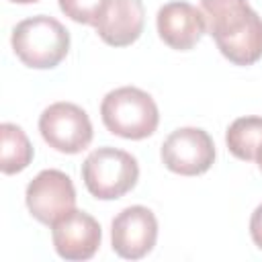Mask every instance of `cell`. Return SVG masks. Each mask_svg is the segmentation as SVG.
<instances>
[{
	"label": "cell",
	"instance_id": "cell-1",
	"mask_svg": "<svg viewBox=\"0 0 262 262\" xmlns=\"http://www.w3.org/2000/svg\"><path fill=\"white\" fill-rule=\"evenodd\" d=\"M205 27L223 57L252 66L262 57V18L248 0H201Z\"/></svg>",
	"mask_w": 262,
	"mask_h": 262
},
{
	"label": "cell",
	"instance_id": "cell-2",
	"mask_svg": "<svg viewBox=\"0 0 262 262\" xmlns=\"http://www.w3.org/2000/svg\"><path fill=\"white\" fill-rule=\"evenodd\" d=\"M12 49L16 57L35 70L55 68L70 51V33L53 16L37 14L20 20L12 31Z\"/></svg>",
	"mask_w": 262,
	"mask_h": 262
},
{
	"label": "cell",
	"instance_id": "cell-3",
	"mask_svg": "<svg viewBox=\"0 0 262 262\" xmlns=\"http://www.w3.org/2000/svg\"><path fill=\"white\" fill-rule=\"evenodd\" d=\"M100 117L113 135L125 139H145L160 123L156 100L135 86L111 90L100 102Z\"/></svg>",
	"mask_w": 262,
	"mask_h": 262
},
{
	"label": "cell",
	"instance_id": "cell-4",
	"mask_svg": "<svg viewBox=\"0 0 262 262\" xmlns=\"http://www.w3.org/2000/svg\"><path fill=\"white\" fill-rule=\"evenodd\" d=\"M139 178L137 160L117 147H98L82 164V180L88 192L100 201H113L127 194Z\"/></svg>",
	"mask_w": 262,
	"mask_h": 262
},
{
	"label": "cell",
	"instance_id": "cell-5",
	"mask_svg": "<svg viewBox=\"0 0 262 262\" xmlns=\"http://www.w3.org/2000/svg\"><path fill=\"white\" fill-rule=\"evenodd\" d=\"M41 137L61 154H80L92 141V123L86 111L74 102H53L39 117Z\"/></svg>",
	"mask_w": 262,
	"mask_h": 262
},
{
	"label": "cell",
	"instance_id": "cell-6",
	"mask_svg": "<svg viewBox=\"0 0 262 262\" xmlns=\"http://www.w3.org/2000/svg\"><path fill=\"white\" fill-rule=\"evenodd\" d=\"M164 166L182 176L205 174L215 162V145L211 135L199 127H180L162 143Z\"/></svg>",
	"mask_w": 262,
	"mask_h": 262
},
{
	"label": "cell",
	"instance_id": "cell-7",
	"mask_svg": "<svg viewBox=\"0 0 262 262\" xmlns=\"http://www.w3.org/2000/svg\"><path fill=\"white\" fill-rule=\"evenodd\" d=\"M25 201L27 209L37 221L53 225L57 219L76 209V188L66 172L49 168L39 172L29 182Z\"/></svg>",
	"mask_w": 262,
	"mask_h": 262
},
{
	"label": "cell",
	"instance_id": "cell-8",
	"mask_svg": "<svg viewBox=\"0 0 262 262\" xmlns=\"http://www.w3.org/2000/svg\"><path fill=\"white\" fill-rule=\"evenodd\" d=\"M158 239V219L143 207L133 205L123 209L111 223L113 250L127 260H139L147 256Z\"/></svg>",
	"mask_w": 262,
	"mask_h": 262
},
{
	"label": "cell",
	"instance_id": "cell-9",
	"mask_svg": "<svg viewBox=\"0 0 262 262\" xmlns=\"http://www.w3.org/2000/svg\"><path fill=\"white\" fill-rule=\"evenodd\" d=\"M51 239L63 260H88L96 254L102 231L92 215L72 209L51 225Z\"/></svg>",
	"mask_w": 262,
	"mask_h": 262
},
{
	"label": "cell",
	"instance_id": "cell-10",
	"mask_svg": "<svg viewBox=\"0 0 262 262\" xmlns=\"http://www.w3.org/2000/svg\"><path fill=\"white\" fill-rule=\"evenodd\" d=\"M145 25V8L141 0H104L96 20L98 37L113 47L135 43Z\"/></svg>",
	"mask_w": 262,
	"mask_h": 262
},
{
	"label": "cell",
	"instance_id": "cell-11",
	"mask_svg": "<svg viewBox=\"0 0 262 262\" xmlns=\"http://www.w3.org/2000/svg\"><path fill=\"white\" fill-rule=\"evenodd\" d=\"M156 25H158L160 39L176 51L192 49L207 29L201 8L182 0L164 4L158 10Z\"/></svg>",
	"mask_w": 262,
	"mask_h": 262
},
{
	"label": "cell",
	"instance_id": "cell-12",
	"mask_svg": "<svg viewBox=\"0 0 262 262\" xmlns=\"http://www.w3.org/2000/svg\"><path fill=\"white\" fill-rule=\"evenodd\" d=\"M227 149L246 162L256 160L262 149V117H239L235 119L225 133Z\"/></svg>",
	"mask_w": 262,
	"mask_h": 262
},
{
	"label": "cell",
	"instance_id": "cell-13",
	"mask_svg": "<svg viewBox=\"0 0 262 262\" xmlns=\"http://www.w3.org/2000/svg\"><path fill=\"white\" fill-rule=\"evenodd\" d=\"M0 139H2L0 170L4 174L23 172L33 160V145H31L27 133L14 123H2Z\"/></svg>",
	"mask_w": 262,
	"mask_h": 262
},
{
	"label": "cell",
	"instance_id": "cell-14",
	"mask_svg": "<svg viewBox=\"0 0 262 262\" xmlns=\"http://www.w3.org/2000/svg\"><path fill=\"white\" fill-rule=\"evenodd\" d=\"M66 16L82 25H96L104 0H57Z\"/></svg>",
	"mask_w": 262,
	"mask_h": 262
},
{
	"label": "cell",
	"instance_id": "cell-15",
	"mask_svg": "<svg viewBox=\"0 0 262 262\" xmlns=\"http://www.w3.org/2000/svg\"><path fill=\"white\" fill-rule=\"evenodd\" d=\"M250 235L254 239V244L262 250V205H258L252 213V219H250Z\"/></svg>",
	"mask_w": 262,
	"mask_h": 262
},
{
	"label": "cell",
	"instance_id": "cell-16",
	"mask_svg": "<svg viewBox=\"0 0 262 262\" xmlns=\"http://www.w3.org/2000/svg\"><path fill=\"white\" fill-rule=\"evenodd\" d=\"M10 2H16V4H35L39 0H10Z\"/></svg>",
	"mask_w": 262,
	"mask_h": 262
},
{
	"label": "cell",
	"instance_id": "cell-17",
	"mask_svg": "<svg viewBox=\"0 0 262 262\" xmlns=\"http://www.w3.org/2000/svg\"><path fill=\"white\" fill-rule=\"evenodd\" d=\"M256 162H258V166H260V170H262V149L258 151V156H256Z\"/></svg>",
	"mask_w": 262,
	"mask_h": 262
}]
</instances>
